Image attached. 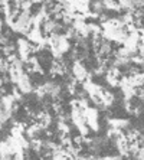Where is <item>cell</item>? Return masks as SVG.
Masks as SVG:
<instances>
[{
	"mask_svg": "<svg viewBox=\"0 0 144 160\" xmlns=\"http://www.w3.org/2000/svg\"><path fill=\"white\" fill-rule=\"evenodd\" d=\"M45 89L46 91H49V94H52V95H58L59 94V87L58 85H55V84H48V85L45 87Z\"/></svg>",
	"mask_w": 144,
	"mask_h": 160,
	"instance_id": "2",
	"label": "cell"
},
{
	"mask_svg": "<svg viewBox=\"0 0 144 160\" xmlns=\"http://www.w3.org/2000/svg\"><path fill=\"white\" fill-rule=\"evenodd\" d=\"M75 74H77L78 77H79V78H82V77H84V75H85L84 68H82V67H79V65H78V67H75Z\"/></svg>",
	"mask_w": 144,
	"mask_h": 160,
	"instance_id": "4",
	"label": "cell"
},
{
	"mask_svg": "<svg viewBox=\"0 0 144 160\" xmlns=\"http://www.w3.org/2000/svg\"><path fill=\"white\" fill-rule=\"evenodd\" d=\"M100 52L102 53V55H107V53L111 52V48H110V43H108V42H104V43H101Z\"/></svg>",
	"mask_w": 144,
	"mask_h": 160,
	"instance_id": "3",
	"label": "cell"
},
{
	"mask_svg": "<svg viewBox=\"0 0 144 160\" xmlns=\"http://www.w3.org/2000/svg\"><path fill=\"white\" fill-rule=\"evenodd\" d=\"M29 22H30V18H29V12H23L22 15H20V19H19V22H17V25H19V28H27V25H29Z\"/></svg>",
	"mask_w": 144,
	"mask_h": 160,
	"instance_id": "1",
	"label": "cell"
}]
</instances>
